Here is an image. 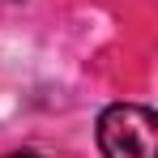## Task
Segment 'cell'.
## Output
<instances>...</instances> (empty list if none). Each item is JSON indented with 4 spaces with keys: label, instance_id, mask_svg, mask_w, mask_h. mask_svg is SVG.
Returning <instances> with one entry per match:
<instances>
[{
    "label": "cell",
    "instance_id": "1",
    "mask_svg": "<svg viewBox=\"0 0 158 158\" xmlns=\"http://www.w3.org/2000/svg\"><path fill=\"white\" fill-rule=\"evenodd\" d=\"M103 158H158V120L141 103H111L98 111Z\"/></svg>",
    "mask_w": 158,
    "mask_h": 158
},
{
    "label": "cell",
    "instance_id": "2",
    "mask_svg": "<svg viewBox=\"0 0 158 158\" xmlns=\"http://www.w3.org/2000/svg\"><path fill=\"white\" fill-rule=\"evenodd\" d=\"M4 158H47L43 150H30V145H22V150H9Z\"/></svg>",
    "mask_w": 158,
    "mask_h": 158
}]
</instances>
